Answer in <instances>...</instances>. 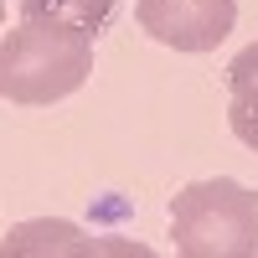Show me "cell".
<instances>
[{
	"instance_id": "6da1fadb",
	"label": "cell",
	"mask_w": 258,
	"mask_h": 258,
	"mask_svg": "<svg viewBox=\"0 0 258 258\" xmlns=\"http://www.w3.org/2000/svg\"><path fill=\"white\" fill-rule=\"evenodd\" d=\"M170 238L181 258H258V191L232 176L181 186L170 197Z\"/></svg>"
},
{
	"instance_id": "7a4b0ae2",
	"label": "cell",
	"mask_w": 258,
	"mask_h": 258,
	"mask_svg": "<svg viewBox=\"0 0 258 258\" xmlns=\"http://www.w3.org/2000/svg\"><path fill=\"white\" fill-rule=\"evenodd\" d=\"M93 78V41L52 31V26H31L21 21L16 31L0 36V98L6 103H57L78 93Z\"/></svg>"
},
{
	"instance_id": "3957f363",
	"label": "cell",
	"mask_w": 258,
	"mask_h": 258,
	"mask_svg": "<svg viewBox=\"0 0 258 258\" xmlns=\"http://www.w3.org/2000/svg\"><path fill=\"white\" fill-rule=\"evenodd\" d=\"M135 21L170 52H217L238 21V0H135Z\"/></svg>"
},
{
	"instance_id": "277c9868",
	"label": "cell",
	"mask_w": 258,
	"mask_h": 258,
	"mask_svg": "<svg viewBox=\"0 0 258 258\" xmlns=\"http://www.w3.org/2000/svg\"><path fill=\"white\" fill-rule=\"evenodd\" d=\"M41 253H135V258H150L145 243H109V238H88L83 227L73 222H21L11 227V238L0 243V258H41Z\"/></svg>"
},
{
	"instance_id": "5b68a950",
	"label": "cell",
	"mask_w": 258,
	"mask_h": 258,
	"mask_svg": "<svg viewBox=\"0 0 258 258\" xmlns=\"http://www.w3.org/2000/svg\"><path fill=\"white\" fill-rule=\"evenodd\" d=\"M114 11H119L114 0H21V21L68 31V36H83V41H93L98 31H109Z\"/></svg>"
},
{
	"instance_id": "8992f818",
	"label": "cell",
	"mask_w": 258,
	"mask_h": 258,
	"mask_svg": "<svg viewBox=\"0 0 258 258\" xmlns=\"http://www.w3.org/2000/svg\"><path fill=\"white\" fill-rule=\"evenodd\" d=\"M227 93L232 103H258V41L227 62Z\"/></svg>"
},
{
	"instance_id": "52a82bcc",
	"label": "cell",
	"mask_w": 258,
	"mask_h": 258,
	"mask_svg": "<svg viewBox=\"0 0 258 258\" xmlns=\"http://www.w3.org/2000/svg\"><path fill=\"white\" fill-rule=\"evenodd\" d=\"M227 129L258 155V103H232L227 98Z\"/></svg>"
},
{
	"instance_id": "ba28073f",
	"label": "cell",
	"mask_w": 258,
	"mask_h": 258,
	"mask_svg": "<svg viewBox=\"0 0 258 258\" xmlns=\"http://www.w3.org/2000/svg\"><path fill=\"white\" fill-rule=\"evenodd\" d=\"M0 26H6V0H0Z\"/></svg>"
}]
</instances>
